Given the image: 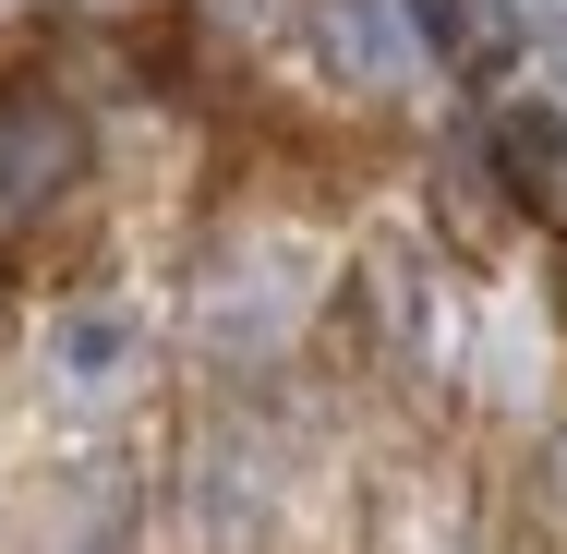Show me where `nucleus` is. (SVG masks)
Masks as SVG:
<instances>
[{
    "instance_id": "obj_5",
    "label": "nucleus",
    "mask_w": 567,
    "mask_h": 554,
    "mask_svg": "<svg viewBox=\"0 0 567 554\" xmlns=\"http://www.w3.org/2000/svg\"><path fill=\"white\" fill-rule=\"evenodd\" d=\"M133 349H145V326H133L121 302H85V314H61V337H49V374H61V386H121Z\"/></svg>"
},
{
    "instance_id": "obj_2",
    "label": "nucleus",
    "mask_w": 567,
    "mask_h": 554,
    "mask_svg": "<svg viewBox=\"0 0 567 554\" xmlns=\"http://www.w3.org/2000/svg\"><path fill=\"white\" fill-rule=\"evenodd\" d=\"M411 12V36H423V61L435 73H458V85H507L519 61H532V36H544V12L532 0H399Z\"/></svg>"
},
{
    "instance_id": "obj_1",
    "label": "nucleus",
    "mask_w": 567,
    "mask_h": 554,
    "mask_svg": "<svg viewBox=\"0 0 567 554\" xmlns=\"http://www.w3.org/2000/svg\"><path fill=\"white\" fill-rule=\"evenodd\" d=\"M85 181V121L61 97H0V229H37Z\"/></svg>"
},
{
    "instance_id": "obj_4",
    "label": "nucleus",
    "mask_w": 567,
    "mask_h": 554,
    "mask_svg": "<svg viewBox=\"0 0 567 554\" xmlns=\"http://www.w3.org/2000/svg\"><path fill=\"white\" fill-rule=\"evenodd\" d=\"M302 12H315V36H327V73H339V85L399 97V85L423 73V36H411L399 0H302Z\"/></svg>"
},
{
    "instance_id": "obj_6",
    "label": "nucleus",
    "mask_w": 567,
    "mask_h": 554,
    "mask_svg": "<svg viewBox=\"0 0 567 554\" xmlns=\"http://www.w3.org/2000/svg\"><path fill=\"white\" fill-rule=\"evenodd\" d=\"M544 61H556V85H567V12H544ZM567 109V97H556Z\"/></svg>"
},
{
    "instance_id": "obj_3",
    "label": "nucleus",
    "mask_w": 567,
    "mask_h": 554,
    "mask_svg": "<svg viewBox=\"0 0 567 554\" xmlns=\"http://www.w3.org/2000/svg\"><path fill=\"white\" fill-rule=\"evenodd\" d=\"M483 169H495L532 218L567 229V109H544V97H495V109H483Z\"/></svg>"
}]
</instances>
